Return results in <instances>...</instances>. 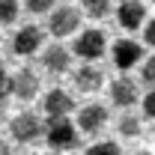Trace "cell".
<instances>
[{
  "label": "cell",
  "instance_id": "cell-1",
  "mask_svg": "<svg viewBox=\"0 0 155 155\" xmlns=\"http://www.w3.org/2000/svg\"><path fill=\"white\" fill-rule=\"evenodd\" d=\"M42 137L48 143L51 152H72L81 143V131H78L75 119L72 116H63V119H45V128Z\"/></svg>",
  "mask_w": 155,
  "mask_h": 155
},
{
  "label": "cell",
  "instance_id": "cell-2",
  "mask_svg": "<svg viewBox=\"0 0 155 155\" xmlns=\"http://www.w3.org/2000/svg\"><path fill=\"white\" fill-rule=\"evenodd\" d=\"M72 57H78L81 63H98V60L107 54V36H104V30H98V27H87V30H81L72 42Z\"/></svg>",
  "mask_w": 155,
  "mask_h": 155
},
{
  "label": "cell",
  "instance_id": "cell-3",
  "mask_svg": "<svg viewBox=\"0 0 155 155\" xmlns=\"http://www.w3.org/2000/svg\"><path fill=\"white\" fill-rule=\"evenodd\" d=\"M107 122H110V110H107V104H101V101L78 104V110H75V125H78V131H81V134L96 137V134H101V131L107 128Z\"/></svg>",
  "mask_w": 155,
  "mask_h": 155
},
{
  "label": "cell",
  "instance_id": "cell-4",
  "mask_svg": "<svg viewBox=\"0 0 155 155\" xmlns=\"http://www.w3.org/2000/svg\"><path fill=\"white\" fill-rule=\"evenodd\" d=\"M81 9L72 6V3H63V6H54V12L48 15V33L54 39H66V36H78L81 33Z\"/></svg>",
  "mask_w": 155,
  "mask_h": 155
},
{
  "label": "cell",
  "instance_id": "cell-5",
  "mask_svg": "<svg viewBox=\"0 0 155 155\" xmlns=\"http://www.w3.org/2000/svg\"><path fill=\"white\" fill-rule=\"evenodd\" d=\"M107 98L110 104L119 107V110H131L137 101H140V87L131 75H116L110 84H107Z\"/></svg>",
  "mask_w": 155,
  "mask_h": 155
},
{
  "label": "cell",
  "instance_id": "cell-6",
  "mask_svg": "<svg viewBox=\"0 0 155 155\" xmlns=\"http://www.w3.org/2000/svg\"><path fill=\"white\" fill-rule=\"evenodd\" d=\"M42 128H45V119H39L33 110H21L9 122V134H12V140H18V143H36L39 137H42Z\"/></svg>",
  "mask_w": 155,
  "mask_h": 155
},
{
  "label": "cell",
  "instance_id": "cell-7",
  "mask_svg": "<svg viewBox=\"0 0 155 155\" xmlns=\"http://www.w3.org/2000/svg\"><path fill=\"white\" fill-rule=\"evenodd\" d=\"M42 45H45V33H42V27L36 24H24L15 30V36H12V54L15 57H33L42 51Z\"/></svg>",
  "mask_w": 155,
  "mask_h": 155
},
{
  "label": "cell",
  "instance_id": "cell-8",
  "mask_svg": "<svg viewBox=\"0 0 155 155\" xmlns=\"http://www.w3.org/2000/svg\"><path fill=\"white\" fill-rule=\"evenodd\" d=\"M42 110H45V119H63V116H72L78 110V101L72 93H66V90H48L45 98H42Z\"/></svg>",
  "mask_w": 155,
  "mask_h": 155
},
{
  "label": "cell",
  "instance_id": "cell-9",
  "mask_svg": "<svg viewBox=\"0 0 155 155\" xmlns=\"http://www.w3.org/2000/svg\"><path fill=\"white\" fill-rule=\"evenodd\" d=\"M110 57H114V66L128 75V69H134L137 63H143V45L137 39H116L114 48H110Z\"/></svg>",
  "mask_w": 155,
  "mask_h": 155
},
{
  "label": "cell",
  "instance_id": "cell-10",
  "mask_svg": "<svg viewBox=\"0 0 155 155\" xmlns=\"http://www.w3.org/2000/svg\"><path fill=\"white\" fill-rule=\"evenodd\" d=\"M146 18H149V12H146V3H143V0H122V3L116 6V24H119L125 33L143 30Z\"/></svg>",
  "mask_w": 155,
  "mask_h": 155
},
{
  "label": "cell",
  "instance_id": "cell-11",
  "mask_svg": "<svg viewBox=\"0 0 155 155\" xmlns=\"http://www.w3.org/2000/svg\"><path fill=\"white\" fill-rule=\"evenodd\" d=\"M39 75L30 69V66H24V69H18L15 75H9V93L18 98V101H33V98L39 96Z\"/></svg>",
  "mask_w": 155,
  "mask_h": 155
},
{
  "label": "cell",
  "instance_id": "cell-12",
  "mask_svg": "<svg viewBox=\"0 0 155 155\" xmlns=\"http://www.w3.org/2000/svg\"><path fill=\"white\" fill-rule=\"evenodd\" d=\"M72 81H75V90L78 93H87L93 96L104 87V72L98 69L96 63H81L78 69H72Z\"/></svg>",
  "mask_w": 155,
  "mask_h": 155
},
{
  "label": "cell",
  "instance_id": "cell-13",
  "mask_svg": "<svg viewBox=\"0 0 155 155\" xmlns=\"http://www.w3.org/2000/svg\"><path fill=\"white\" fill-rule=\"evenodd\" d=\"M72 60H75L72 51H69L66 45H60V42L42 48V69L51 72V75H66V72L72 69Z\"/></svg>",
  "mask_w": 155,
  "mask_h": 155
},
{
  "label": "cell",
  "instance_id": "cell-14",
  "mask_svg": "<svg viewBox=\"0 0 155 155\" xmlns=\"http://www.w3.org/2000/svg\"><path fill=\"white\" fill-rule=\"evenodd\" d=\"M81 15L90 21H101L114 12V0H81Z\"/></svg>",
  "mask_w": 155,
  "mask_h": 155
},
{
  "label": "cell",
  "instance_id": "cell-15",
  "mask_svg": "<svg viewBox=\"0 0 155 155\" xmlns=\"http://www.w3.org/2000/svg\"><path fill=\"white\" fill-rule=\"evenodd\" d=\"M116 131H119V137H137L143 131V122L134 110H122V116L116 119Z\"/></svg>",
  "mask_w": 155,
  "mask_h": 155
},
{
  "label": "cell",
  "instance_id": "cell-16",
  "mask_svg": "<svg viewBox=\"0 0 155 155\" xmlns=\"http://www.w3.org/2000/svg\"><path fill=\"white\" fill-rule=\"evenodd\" d=\"M84 155H122V149L116 140H96L93 146H87Z\"/></svg>",
  "mask_w": 155,
  "mask_h": 155
},
{
  "label": "cell",
  "instance_id": "cell-17",
  "mask_svg": "<svg viewBox=\"0 0 155 155\" xmlns=\"http://www.w3.org/2000/svg\"><path fill=\"white\" fill-rule=\"evenodd\" d=\"M57 6V0H24V9L30 15H51Z\"/></svg>",
  "mask_w": 155,
  "mask_h": 155
},
{
  "label": "cell",
  "instance_id": "cell-18",
  "mask_svg": "<svg viewBox=\"0 0 155 155\" xmlns=\"http://www.w3.org/2000/svg\"><path fill=\"white\" fill-rule=\"evenodd\" d=\"M140 81H143L149 90H155V54L143 57V63H140Z\"/></svg>",
  "mask_w": 155,
  "mask_h": 155
},
{
  "label": "cell",
  "instance_id": "cell-19",
  "mask_svg": "<svg viewBox=\"0 0 155 155\" xmlns=\"http://www.w3.org/2000/svg\"><path fill=\"white\" fill-rule=\"evenodd\" d=\"M18 18V0H0V27Z\"/></svg>",
  "mask_w": 155,
  "mask_h": 155
},
{
  "label": "cell",
  "instance_id": "cell-20",
  "mask_svg": "<svg viewBox=\"0 0 155 155\" xmlns=\"http://www.w3.org/2000/svg\"><path fill=\"white\" fill-rule=\"evenodd\" d=\"M140 110H143L146 119H155V90H149V93L140 96Z\"/></svg>",
  "mask_w": 155,
  "mask_h": 155
},
{
  "label": "cell",
  "instance_id": "cell-21",
  "mask_svg": "<svg viewBox=\"0 0 155 155\" xmlns=\"http://www.w3.org/2000/svg\"><path fill=\"white\" fill-rule=\"evenodd\" d=\"M143 45L155 48V15L146 18V24H143Z\"/></svg>",
  "mask_w": 155,
  "mask_h": 155
},
{
  "label": "cell",
  "instance_id": "cell-22",
  "mask_svg": "<svg viewBox=\"0 0 155 155\" xmlns=\"http://www.w3.org/2000/svg\"><path fill=\"white\" fill-rule=\"evenodd\" d=\"M6 96H9V75H6V66L0 60V98L6 101Z\"/></svg>",
  "mask_w": 155,
  "mask_h": 155
},
{
  "label": "cell",
  "instance_id": "cell-23",
  "mask_svg": "<svg viewBox=\"0 0 155 155\" xmlns=\"http://www.w3.org/2000/svg\"><path fill=\"white\" fill-rule=\"evenodd\" d=\"M0 155H12V146H9V140H3V137H0Z\"/></svg>",
  "mask_w": 155,
  "mask_h": 155
},
{
  "label": "cell",
  "instance_id": "cell-24",
  "mask_svg": "<svg viewBox=\"0 0 155 155\" xmlns=\"http://www.w3.org/2000/svg\"><path fill=\"white\" fill-rule=\"evenodd\" d=\"M3 116H6V101L0 98V122H3Z\"/></svg>",
  "mask_w": 155,
  "mask_h": 155
},
{
  "label": "cell",
  "instance_id": "cell-25",
  "mask_svg": "<svg viewBox=\"0 0 155 155\" xmlns=\"http://www.w3.org/2000/svg\"><path fill=\"white\" fill-rule=\"evenodd\" d=\"M131 155H152V152H146V149H140V152H131Z\"/></svg>",
  "mask_w": 155,
  "mask_h": 155
},
{
  "label": "cell",
  "instance_id": "cell-26",
  "mask_svg": "<svg viewBox=\"0 0 155 155\" xmlns=\"http://www.w3.org/2000/svg\"><path fill=\"white\" fill-rule=\"evenodd\" d=\"M27 155H39V152H27Z\"/></svg>",
  "mask_w": 155,
  "mask_h": 155
},
{
  "label": "cell",
  "instance_id": "cell-27",
  "mask_svg": "<svg viewBox=\"0 0 155 155\" xmlns=\"http://www.w3.org/2000/svg\"><path fill=\"white\" fill-rule=\"evenodd\" d=\"M149 3H152V6H155V0H149Z\"/></svg>",
  "mask_w": 155,
  "mask_h": 155
},
{
  "label": "cell",
  "instance_id": "cell-28",
  "mask_svg": "<svg viewBox=\"0 0 155 155\" xmlns=\"http://www.w3.org/2000/svg\"><path fill=\"white\" fill-rule=\"evenodd\" d=\"M119 3H122V0H119Z\"/></svg>",
  "mask_w": 155,
  "mask_h": 155
}]
</instances>
